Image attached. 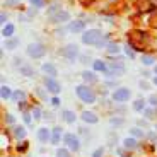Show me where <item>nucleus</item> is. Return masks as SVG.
I'll return each instance as SVG.
<instances>
[{"label": "nucleus", "instance_id": "nucleus-42", "mask_svg": "<svg viewBox=\"0 0 157 157\" xmlns=\"http://www.w3.org/2000/svg\"><path fill=\"white\" fill-rule=\"evenodd\" d=\"M154 84H155V86H157V77H154Z\"/></svg>", "mask_w": 157, "mask_h": 157}, {"label": "nucleus", "instance_id": "nucleus-23", "mask_svg": "<svg viewBox=\"0 0 157 157\" xmlns=\"http://www.w3.org/2000/svg\"><path fill=\"white\" fill-rule=\"evenodd\" d=\"M133 109L138 111V113L145 111V101H144V99H137V101L133 102Z\"/></svg>", "mask_w": 157, "mask_h": 157}, {"label": "nucleus", "instance_id": "nucleus-1", "mask_svg": "<svg viewBox=\"0 0 157 157\" xmlns=\"http://www.w3.org/2000/svg\"><path fill=\"white\" fill-rule=\"evenodd\" d=\"M75 92H77V96L80 98V101L86 102V104H94L96 102V94L92 92V89H89L87 86H77L75 87Z\"/></svg>", "mask_w": 157, "mask_h": 157}, {"label": "nucleus", "instance_id": "nucleus-44", "mask_svg": "<svg viewBox=\"0 0 157 157\" xmlns=\"http://www.w3.org/2000/svg\"><path fill=\"white\" fill-rule=\"evenodd\" d=\"M109 2H113V0H109Z\"/></svg>", "mask_w": 157, "mask_h": 157}, {"label": "nucleus", "instance_id": "nucleus-33", "mask_svg": "<svg viewBox=\"0 0 157 157\" xmlns=\"http://www.w3.org/2000/svg\"><path fill=\"white\" fill-rule=\"evenodd\" d=\"M31 4L33 5H34V7H43V5H44V0H31Z\"/></svg>", "mask_w": 157, "mask_h": 157}, {"label": "nucleus", "instance_id": "nucleus-7", "mask_svg": "<svg viewBox=\"0 0 157 157\" xmlns=\"http://www.w3.org/2000/svg\"><path fill=\"white\" fill-rule=\"evenodd\" d=\"M130 96H132L130 89H126V87H120V89H116L113 92V101L125 102V101H128V99H130Z\"/></svg>", "mask_w": 157, "mask_h": 157}, {"label": "nucleus", "instance_id": "nucleus-12", "mask_svg": "<svg viewBox=\"0 0 157 157\" xmlns=\"http://www.w3.org/2000/svg\"><path fill=\"white\" fill-rule=\"evenodd\" d=\"M62 137H65V135H63L60 126H55V128L51 130V144H53V145H56V144L62 140Z\"/></svg>", "mask_w": 157, "mask_h": 157}, {"label": "nucleus", "instance_id": "nucleus-30", "mask_svg": "<svg viewBox=\"0 0 157 157\" xmlns=\"http://www.w3.org/2000/svg\"><path fill=\"white\" fill-rule=\"evenodd\" d=\"M31 114L34 116V120H41V118H43V116H41V109H39V108H33Z\"/></svg>", "mask_w": 157, "mask_h": 157}, {"label": "nucleus", "instance_id": "nucleus-35", "mask_svg": "<svg viewBox=\"0 0 157 157\" xmlns=\"http://www.w3.org/2000/svg\"><path fill=\"white\" fill-rule=\"evenodd\" d=\"M78 58H80V63H89V62H90V58H89L87 55H80Z\"/></svg>", "mask_w": 157, "mask_h": 157}, {"label": "nucleus", "instance_id": "nucleus-38", "mask_svg": "<svg viewBox=\"0 0 157 157\" xmlns=\"http://www.w3.org/2000/svg\"><path fill=\"white\" fill-rule=\"evenodd\" d=\"M51 104H53L55 108H58L60 106V99L58 98H53V99H51Z\"/></svg>", "mask_w": 157, "mask_h": 157}, {"label": "nucleus", "instance_id": "nucleus-2", "mask_svg": "<svg viewBox=\"0 0 157 157\" xmlns=\"http://www.w3.org/2000/svg\"><path fill=\"white\" fill-rule=\"evenodd\" d=\"M102 34L99 29H89V31H86L82 34V43L84 44H98L99 41H101Z\"/></svg>", "mask_w": 157, "mask_h": 157}, {"label": "nucleus", "instance_id": "nucleus-20", "mask_svg": "<svg viewBox=\"0 0 157 157\" xmlns=\"http://www.w3.org/2000/svg\"><path fill=\"white\" fill-rule=\"evenodd\" d=\"M12 99L16 102H26V92H24V90H16V92L12 94Z\"/></svg>", "mask_w": 157, "mask_h": 157}, {"label": "nucleus", "instance_id": "nucleus-9", "mask_svg": "<svg viewBox=\"0 0 157 157\" xmlns=\"http://www.w3.org/2000/svg\"><path fill=\"white\" fill-rule=\"evenodd\" d=\"M84 28H86V22L84 21H72L68 24V31L70 33H82Z\"/></svg>", "mask_w": 157, "mask_h": 157}, {"label": "nucleus", "instance_id": "nucleus-5", "mask_svg": "<svg viewBox=\"0 0 157 157\" xmlns=\"http://www.w3.org/2000/svg\"><path fill=\"white\" fill-rule=\"evenodd\" d=\"M63 142L67 144L68 150L77 152V150L80 149V140H78V137H77V135H74V133H67L65 137H63Z\"/></svg>", "mask_w": 157, "mask_h": 157}, {"label": "nucleus", "instance_id": "nucleus-32", "mask_svg": "<svg viewBox=\"0 0 157 157\" xmlns=\"http://www.w3.org/2000/svg\"><path fill=\"white\" fill-rule=\"evenodd\" d=\"M109 123H111V125H114V126H120V125H123V120H118V118H111Z\"/></svg>", "mask_w": 157, "mask_h": 157}, {"label": "nucleus", "instance_id": "nucleus-6", "mask_svg": "<svg viewBox=\"0 0 157 157\" xmlns=\"http://www.w3.org/2000/svg\"><path fill=\"white\" fill-rule=\"evenodd\" d=\"M62 55L68 60V62H75V58L78 56V48L77 44H67V46L62 50Z\"/></svg>", "mask_w": 157, "mask_h": 157}, {"label": "nucleus", "instance_id": "nucleus-25", "mask_svg": "<svg viewBox=\"0 0 157 157\" xmlns=\"http://www.w3.org/2000/svg\"><path fill=\"white\" fill-rule=\"evenodd\" d=\"M154 56H149V55H142V63L145 65V67H150V65H154Z\"/></svg>", "mask_w": 157, "mask_h": 157}, {"label": "nucleus", "instance_id": "nucleus-37", "mask_svg": "<svg viewBox=\"0 0 157 157\" xmlns=\"http://www.w3.org/2000/svg\"><path fill=\"white\" fill-rule=\"evenodd\" d=\"M22 118H24V123H26V125H31V123H33V121H31V116H29V114H24Z\"/></svg>", "mask_w": 157, "mask_h": 157}, {"label": "nucleus", "instance_id": "nucleus-11", "mask_svg": "<svg viewBox=\"0 0 157 157\" xmlns=\"http://www.w3.org/2000/svg\"><path fill=\"white\" fill-rule=\"evenodd\" d=\"M38 138H39V142L46 144L48 140H51V130H48L46 126L39 128V130H38Z\"/></svg>", "mask_w": 157, "mask_h": 157}, {"label": "nucleus", "instance_id": "nucleus-40", "mask_svg": "<svg viewBox=\"0 0 157 157\" xmlns=\"http://www.w3.org/2000/svg\"><path fill=\"white\" fill-rule=\"evenodd\" d=\"M7 121L9 123H14V116H12V114H7Z\"/></svg>", "mask_w": 157, "mask_h": 157}, {"label": "nucleus", "instance_id": "nucleus-19", "mask_svg": "<svg viewBox=\"0 0 157 157\" xmlns=\"http://www.w3.org/2000/svg\"><path fill=\"white\" fill-rule=\"evenodd\" d=\"M82 78H84V82H86V84H92V82L98 80V77L94 75V72H84Z\"/></svg>", "mask_w": 157, "mask_h": 157}, {"label": "nucleus", "instance_id": "nucleus-22", "mask_svg": "<svg viewBox=\"0 0 157 157\" xmlns=\"http://www.w3.org/2000/svg\"><path fill=\"white\" fill-rule=\"evenodd\" d=\"M14 135H16L17 140H22V138L26 137V128H24V126H16V128H14Z\"/></svg>", "mask_w": 157, "mask_h": 157}, {"label": "nucleus", "instance_id": "nucleus-41", "mask_svg": "<svg viewBox=\"0 0 157 157\" xmlns=\"http://www.w3.org/2000/svg\"><path fill=\"white\" fill-rule=\"evenodd\" d=\"M0 19H2V22H4V24H5V21H7V16H5L4 12H2V16H0Z\"/></svg>", "mask_w": 157, "mask_h": 157}, {"label": "nucleus", "instance_id": "nucleus-21", "mask_svg": "<svg viewBox=\"0 0 157 157\" xmlns=\"http://www.w3.org/2000/svg\"><path fill=\"white\" fill-rule=\"evenodd\" d=\"M14 24H5L4 29H2V34L5 36V38H12V34H14Z\"/></svg>", "mask_w": 157, "mask_h": 157}, {"label": "nucleus", "instance_id": "nucleus-36", "mask_svg": "<svg viewBox=\"0 0 157 157\" xmlns=\"http://www.w3.org/2000/svg\"><path fill=\"white\" fill-rule=\"evenodd\" d=\"M145 118H147V120H152V118H154V111L152 109H145Z\"/></svg>", "mask_w": 157, "mask_h": 157}, {"label": "nucleus", "instance_id": "nucleus-10", "mask_svg": "<svg viewBox=\"0 0 157 157\" xmlns=\"http://www.w3.org/2000/svg\"><path fill=\"white\" fill-rule=\"evenodd\" d=\"M80 118H82V121L90 123V125H94V123L99 121V118L96 116V113H92V111H84V113L80 114Z\"/></svg>", "mask_w": 157, "mask_h": 157}, {"label": "nucleus", "instance_id": "nucleus-39", "mask_svg": "<svg viewBox=\"0 0 157 157\" xmlns=\"http://www.w3.org/2000/svg\"><path fill=\"white\" fill-rule=\"evenodd\" d=\"M126 55H128V56H132V58H133V51H132V50H130V46H128V44H126Z\"/></svg>", "mask_w": 157, "mask_h": 157}, {"label": "nucleus", "instance_id": "nucleus-34", "mask_svg": "<svg viewBox=\"0 0 157 157\" xmlns=\"http://www.w3.org/2000/svg\"><path fill=\"white\" fill-rule=\"evenodd\" d=\"M149 102H150V106H157V96H150Z\"/></svg>", "mask_w": 157, "mask_h": 157}, {"label": "nucleus", "instance_id": "nucleus-31", "mask_svg": "<svg viewBox=\"0 0 157 157\" xmlns=\"http://www.w3.org/2000/svg\"><path fill=\"white\" fill-rule=\"evenodd\" d=\"M102 155H104V149L102 147H99V149H96L92 152V157H102Z\"/></svg>", "mask_w": 157, "mask_h": 157}, {"label": "nucleus", "instance_id": "nucleus-15", "mask_svg": "<svg viewBox=\"0 0 157 157\" xmlns=\"http://www.w3.org/2000/svg\"><path fill=\"white\" fill-rule=\"evenodd\" d=\"M92 67H94L96 72H104V74L108 72V65L102 62V60H94V62H92Z\"/></svg>", "mask_w": 157, "mask_h": 157}, {"label": "nucleus", "instance_id": "nucleus-27", "mask_svg": "<svg viewBox=\"0 0 157 157\" xmlns=\"http://www.w3.org/2000/svg\"><path fill=\"white\" fill-rule=\"evenodd\" d=\"M21 74L26 75V77H31V75H34V70H33L31 67H26V65H24V67H21Z\"/></svg>", "mask_w": 157, "mask_h": 157}, {"label": "nucleus", "instance_id": "nucleus-3", "mask_svg": "<svg viewBox=\"0 0 157 157\" xmlns=\"http://www.w3.org/2000/svg\"><path fill=\"white\" fill-rule=\"evenodd\" d=\"M123 74H125V65H123V62H114V63H111L109 67H108V72H106V75H108V77H111V78L121 77Z\"/></svg>", "mask_w": 157, "mask_h": 157}, {"label": "nucleus", "instance_id": "nucleus-4", "mask_svg": "<svg viewBox=\"0 0 157 157\" xmlns=\"http://www.w3.org/2000/svg\"><path fill=\"white\" fill-rule=\"evenodd\" d=\"M44 46L41 43H31L28 46V50H26V53H28L31 58H41V56L44 55Z\"/></svg>", "mask_w": 157, "mask_h": 157}, {"label": "nucleus", "instance_id": "nucleus-28", "mask_svg": "<svg viewBox=\"0 0 157 157\" xmlns=\"http://www.w3.org/2000/svg\"><path fill=\"white\" fill-rule=\"evenodd\" d=\"M17 44H19V41H17V39H12V38H10L7 43H5V48H9V50H14Z\"/></svg>", "mask_w": 157, "mask_h": 157}, {"label": "nucleus", "instance_id": "nucleus-24", "mask_svg": "<svg viewBox=\"0 0 157 157\" xmlns=\"http://www.w3.org/2000/svg\"><path fill=\"white\" fill-rule=\"evenodd\" d=\"M130 133L133 135L135 138H144V130H140L138 126H133V128L130 130Z\"/></svg>", "mask_w": 157, "mask_h": 157}, {"label": "nucleus", "instance_id": "nucleus-26", "mask_svg": "<svg viewBox=\"0 0 157 157\" xmlns=\"http://www.w3.org/2000/svg\"><path fill=\"white\" fill-rule=\"evenodd\" d=\"M108 53H109V55H116V53H120V46L114 44V43H109L108 44Z\"/></svg>", "mask_w": 157, "mask_h": 157}, {"label": "nucleus", "instance_id": "nucleus-14", "mask_svg": "<svg viewBox=\"0 0 157 157\" xmlns=\"http://www.w3.org/2000/svg\"><path fill=\"white\" fill-rule=\"evenodd\" d=\"M41 68H43V72L48 75V77H55V75L58 74V70H56V67L53 65V63H44Z\"/></svg>", "mask_w": 157, "mask_h": 157}, {"label": "nucleus", "instance_id": "nucleus-16", "mask_svg": "<svg viewBox=\"0 0 157 157\" xmlns=\"http://www.w3.org/2000/svg\"><path fill=\"white\" fill-rule=\"evenodd\" d=\"M62 118H63V121H65V123H74V121H75V118H77V116H75L74 111L65 109V111L62 113Z\"/></svg>", "mask_w": 157, "mask_h": 157}, {"label": "nucleus", "instance_id": "nucleus-43", "mask_svg": "<svg viewBox=\"0 0 157 157\" xmlns=\"http://www.w3.org/2000/svg\"><path fill=\"white\" fill-rule=\"evenodd\" d=\"M154 72H155V75H157V65H155V67H154Z\"/></svg>", "mask_w": 157, "mask_h": 157}, {"label": "nucleus", "instance_id": "nucleus-29", "mask_svg": "<svg viewBox=\"0 0 157 157\" xmlns=\"http://www.w3.org/2000/svg\"><path fill=\"white\" fill-rule=\"evenodd\" d=\"M56 157H70V150L68 149H58L56 150Z\"/></svg>", "mask_w": 157, "mask_h": 157}, {"label": "nucleus", "instance_id": "nucleus-17", "mask_svg": "<svg viewBox=\"0 0 157 157\" xmlns=\"http://www.w3.org/2000/svg\"><path fill=\"white\" fill-rule=\"evenodd\" d=\"M53 19H55V22H65V21L70 19V14H68L67 10H62V12L58 10V14H56V16L53 17Z\"/></svg>", "mask_w": 157, "mask_h": 157}, {"label": "nucleus", "instance_id": "nucleus-13", "mask_svg": "<svg viewBox=\"0 0 157 157\" xmlns=\"http://www.w3.org/2000/svg\"><path fill=\"white\" fill-rule=\"evenodd\" d=\"M137 147H138L137 138H133V137H126L125 140H123V149H125V150H135Z\"/></svg>", "mask_w": 157, "mask_h": 157}, {"label": "nucleus", "instance_id": "nucleus-18", "mask_svg": "<svg viewBox=\"0 0 157 157\" xmlns=\"http://www.w3.org/2000/svg\"><path fill=\"white\" fill-rule=\"evenodd\" d=\"M12 94H14V92H12L10 90V87H7V86H2L0 87V98L4 99H9V98H12Z\"/></svg>", "mask_w": 157, "mask_h": 157}, {"label": "nucleus", "instance_id": "nucleus-8", "mask_svg": "<svg viewBox=\"0 0 157 157\" xmlns=\"http://www.w3.org/2000/svg\"><path fill=\"white\" fill-rule=\"evenodd\" d=\"M44 87H46V90H50L53 94H58L60 90H62V87L55 80V77H44Z\"/></svg>", "mask_w": 157, "mask_h": 157}]
</instances>
